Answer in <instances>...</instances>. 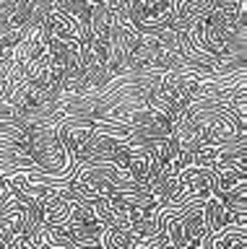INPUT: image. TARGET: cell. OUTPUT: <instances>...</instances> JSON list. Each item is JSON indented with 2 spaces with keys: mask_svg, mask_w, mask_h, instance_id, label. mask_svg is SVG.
<instances>
[{
  "mask_svg": "<svg viewBox=\"0 0 247 249\" xmlns=\"http://www.w3.org/2000/svg\"><path fill=\"white\" fill-rule=\"evenodd\" d=\"M239 182H247V169H221V171H216L213 195L234 190Z\"/></svg>",
  "mask_w": 247,
  "mask_h": 249,
  "instance_id": "10",
  "label": "cell"
},
{
  "mask_svg": "<svg viewBox=\"0 0 247 249\" xmlns=\"http://www.w3.org/2000/svg\"><path fill=\"white\" fill-rule=\"evenodd\" d=\"M42 221L44 226H65L71 223V202L52 195L42 202Z\"/></svg>",
  "mask_w": 247,
  "mask_h": 249,
  "instance_id": "4",
  "label": "cell"
},
{
  "mask_svg": "<svg viewBox=\"0 0 247 249\" xmlns=\"http://www.w3.org/2000/svg\"><path fill=\"white\" fill-rule=\"evenodd\" d=\"M55 11L76 18V21H78V26L86 31L89 23H91V11H94V5L86 3V0H55Z\"/></svg>",
  "mask_w": 247,
  "mask_h": 249,
  "instance_id": "6",
  "label": "cell"
},
{
  "mask_svg": "<svg viewBox=\"0 0 247 249\" xmlns=\"http://www.w3.org/2000/svg\"><path fill=\"white\" fill-rule=\"evenodd\" d=\"M112 26H114V13L104 3H96L94 11H91V23H89L91 36L94 39H110Z\"/></svg>",
  "mask_w": 247,
  "mask_h": 249,
  "instance_id": "5",
  "label": "cell"
},
{
  "mask_svg": "<svg viewBox=\"0 0 247 249\" xmlns=\"http://www.w3.org/2000/svg\"><path fill=\"white\" fill-rule=\"evenodd\" d=\"M185 231V236L188 239H203L206 236V223H203V205H192L190 210H185V213L177 218Z\"/></svg>",
  "mask_w": 247,
  "mask_h": 249,
  "instance_id": "7",
  "label": "cell"
},
{
  "mask_svg": "<svg viewBox=\"0 0 247 249\" xmlns=\"http://www.w3.org/2000/svg\"><path fill=\"white\" fill-rule=\"evenodd\" d=\"M86 3H91V5H96V3H104V0H86Z\"/></svg>",
  "mask_w": 247,
  "mask_h": 249,
  "instance_id": "12",
  "label": "cell"
},
{
  "mask_svg": "<svg viewBox=\"0 0 247 249\" xmlns=\"http://www.w3.org/2000/svg\"><path fill=\"white\" fill-rule=\"evenodd\" d=\"M206 239H211L213 249H247V226H227L216 233H206Z\"/></svg>",
  "mask_w": 247,
  "mask_h": 249,
  "instance_id": "3",
  "label": "cell"
},
{
  "mask_svg": "<svg viewBox=\"0 0 247 249\" xmlns=\"http://www.w3.org/2000/svg\"><path fill=\"white\" fill-rule=\"evenodd\" d=\"M174 11V5L169 0H141V16L143 26H156Z\"/></svg>",
  "mask_w": 247,
  "mask_h": 249,
  "instance_id": "8",
  "label": "cell"
},
{
  "mask_svg": "<svg viewBox=\"0 0 247 249\" xmlns=\"http://www.w3.org/2000/svg\"><path fill=\"white\" fill-rule=\"evenodd\" d=\"M44 29L52 39H60V42H78L81 39V26L78 21L71 18V16L60 13V11H52L47 18H44Z\"/></svg>",
  "mask_w": 247,
  "mask_h": 249,
  "instance_id": "2",
  "label": "cell"
},
{
  "mask_svg": "<svg viewBox=\"0 0 247 249\" xmlns=\"http://www.w3.org/2000/svg\"><path fill=\"white\" fill-rule=\"evenodd\" d=\"M169 3H172V5L177 8V5H182V3H185V0H169Z\"/></svg>",
  "mask_w": 247,
  "mask_h": 249,
  "instance_id": "11",
  "label": "cell"
},
{
  "mask_svg": "<svg viewBox=\"0 0 247 249\" xmlns=\"http://www.w3.org/2000/svg\"><path fill=\"white\" fill-rule=\"evenodd\" d=\"M102 249H135V239L128 229L120 226H107L102 233Z\"/></svg>",
  "mask_w": 247,
  "mask_h": 249,
  "instance_id": "9",
  "label": "cell"
},
{
  "mask_svg": "<svg viewBox=\"0 0 247 249\" xmlns=\"http://www.w3.org/2000/svg\"><path fill=\"white\" fill-rule=\"evenodd\" d=\"M203 223H206V233H216V231L227 229V226H234V223L247 226V221H239V218L234 213H229L216 197L203 202Z\"/></svg>",
  "mask_w": 247,
  "mask_h": 249,
  "instance_id": "1",
  "label": "cell"
}]
</instances>
